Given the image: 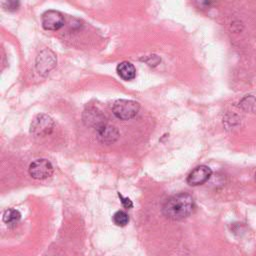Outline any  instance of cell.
I'll use <instances>...</instances> for the list:
<instances>
[{"instance_id":"8","label":"cell","mask_w":256,"mask_h":256,"mask_svg":"<svg viewBox=\"0 0 256 256\" xmlns=\"http://www.w3.org/2000/svg\"><path fill=\"white\" fill-rule=\"evenodd\" d=\"M97 132L100 140L104 143L114 142L118 137V131L116 130V128L113 126H109L106 123L98 127Z\"/></svg>"},{"instance_id":"12","label":"cell","mask_w":256,"mask_h":256,"mask_svg":"<svg viewBox=\"0 0 256 256\" xmlns=\"http://www.w3.org/2000/svg\"><path fill=\"white\" fill-rule=\"evenodd\" d=\"M113 222L117 226L124 227L129 222V216H128V214L125 211L119 210V211L114 213V215H113Z\"/></svg>"},{"instance_id":"11","label":"cell","mask_w":256,"mask_h":256,"mask_svg":"<svg viewBox=\"0 0 256 256\" xmlns=\"http://www.w3.org/2000/svg\"><path fill=\"white\" fill-rule=\"evenodd\" d=\"M21 218V214L16 209H8L3 214V221L6 224H15Z\"/></svg>"},{"instance_id":"6","label":"cell","mask_w":256,"mask_h":256,"mask_svg":"<svg viewBox=\"0 0 256 256\" xmlns=\"http://www.w3.org/2000/svg\"><path fill=\"white\" fill-rule=\"evenodd\" d=\"M211 176L212 170L206 165H200L189 173L186 181L190 186H199L206 183Z\"/></svg>"},{"instance_id":"1","label":"cell","mask_w":256,"mask_h":256,"mask_svg":"<svg viewBox=\"0 0 256 256\" xmlns=\"http://www.w3.org/2000/svg\"><path fill=\"white\" fill-rule=\"evenodd\" d=\"M193 197L188 193H178L170 197L162 208L163 215L173 221H180L187 218L194 210Z\"/></svg>"},{"instance_id":"15","label":"cell","mask_w":256,"mask_h":256,"mask_svg":"<svg viewBox=\"0 0 256 256\" xmlns=\"http://www.w3.org/2000/svg\"><path fill=\"white\" fill-rule=\"evenodd\" d=\"M255 181H256V173H255Z\"/></svg>"},{"instance_id":"13","label":"cell","mask_w":256,"mask_h":256,"mask_svg":"<svg viewBox=\"0 0 256 256\" xmlns=\"http://www.w3.org/2000/svg\"><path fill=\"white\" fill-rule=\"evenodd\" d=\"M20 5V0H5L4 3V8L8 11H16L19 8Z\"/></svg>"},{"instance_id":"3","label":"cell","mask_w":256,"mask_h":256,"mask_svg":"<svg viewBox=\"0 0 256 256\" xmlns=\"http://www.w3.org/2000/svg\"><path fill=\"white\" fill-rule=\"evenodd\" d=\"M52 173L53 166L46 159H37L29 165V174L34 179L43 180L50 177Z\"/></svg>"},{"instance_id":"9","label":"cell","mask_w":256,"mask_h":256,"mask_svg":"<svg viewBox=\"0 0 256 256\" xmlns=\"http://www.w3.org/2000/svg\"><path fill=\"white\" fill-rule=\"evenodd\" d=\"M117 74L125 81H130L133 80L136 76V70L133 64L127 61H123L117 65L116 68Z\"/></svg>"},{"instance_id":"7","label":"cell","mask_w":256,"mask_h":256,"mask_svg":"<svg viewBox=\"0 0 256 256\" xmlns=\"http://www.w3.org/2000/svg\"><path fill=\"white\" fill-rule=\"evenodd\" d=\"M50 53L49 50H45L40 53L38 59H37V70L39 73L42 72H48L54 65H55V58L54 55L52 54L49 56L48 54Z\"/></svg>"},{"instance_id":"14","label":"cell","mask_w":256,"mask_h":256,"mask_svg":"<svg viewBox=\"0 0 256 256\" xmlns=\"http://www.w3.org/2000/svg\"><path fill=\"white\" fill-rule=\"evenodd\" d=\"M118 197L120 198L121 203H122V205H123L125 208H127V209L132 208L133 203H132V201H131L129 198H127V197H123L120 193H118Z\"/></svg>"},{"instance_id":"2","label":"cell","mask_w":256,"mask_h":256,"mask_svg":"<svg viewBox=\"0 0 256 256\" xmlns=\"http://www.w3.org/2000/svg\"><path fill=\"white\" fill-rule=\"evenodd\" d=\"M139 108V103L136 101L120 99L114 102L112 112L120 120H130L137 115Z\"/></svg>"},{"instance_id":"10","label":"cell","mask_w":256,"mask_h":256,"mask_svg":"<svg viewBox=\"0 0 256 256\" xmlns=\"http://www.w3.org/2000/svg\"><path fill=\"white\" fill-rule=\"evenodd\" d=\"M85 114H87V117L84 116V121L87 122V124L96 127V129L98 127H100L101 125L106 123L105 122V117L95 109L88 110V112L86 111Z\"/></svg>"},{"instance_id":"4","label":"cell","mask_w":256,"mask_h":256,"mask_svg":"<svg viewBox=\"0 0 256 256\" xmlns=\"http://www.w3.org/2000/svg\"><path fill=\"white\" fill-rule=\"evenodd\" d=\"M54 122L53 120L44 114L37 115L31 123L30 132L36 136H44L50 134L53 130Z\"/></svg>"},{"instance_id":"5","label":"cell","mask_w":256,"mask_h":256,"mask_svg":"<svg viewBox=\"0 0 256 256\" xmlns=\"http://www.w3.org/2000/svg\"><path fill=\"white\" fill-rule=\"evenodd\" d=\"M41 22H42V26L45 30L56 31L63 26L64 17L59 11L48 10L43 13Z\"/></svg>"}]
</instances>
